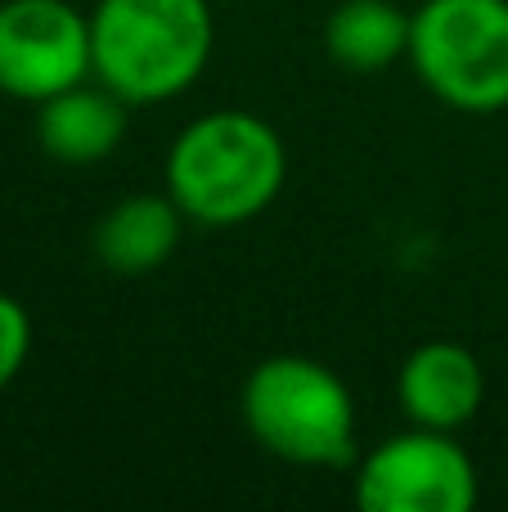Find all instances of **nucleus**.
I'll return each mask as SVG.
<instances>
[{
    "instance_id": "f257e3e1",
    "label": "nucleus",
    "mask_w": 508,
    "mask_h": 512,
    "mask_svg": "<svg viewBox=\"0 0 508 512\" xmlns=\"http://www.w3.org/2000/svg\"><path fill=\"white\" fill-rule=\"evenodd\" d=\"M284 176L288 153L279 131L243 108H221L189 122L162 167L167 194L207 230H230L261 216L279 198Z\"/></svg>"
},
{
    "instance_id": "f03ea898",
    "label": "nucleus",
    "mask_w": 508,
    "mask_h": 512,
    "mask_svg": "<svg viewBox=\"0 0 508 512\" xmlns=\"http://www.w3.org/2000/svg\"><path fill=\"white\" fill-rule=\"evenodd\" d=\"M216 45L207 0H99L90 14L95 77L126 104H167L203 77Z\"/></svg>"
},
{
    "instance_id": "7ed1b4c3",
    "label": "nucleus",
    "mask_w": 508,
    "mask_h": 512,
    "mask_svg": "<svg viewBox=\"0 0 508 512\" xmlns=\"http://www.w3.org/2000/svg\"><path fill=\"white\" fill-rule=\"evenodd\" d=\"M243 423L275 459L297 468H342L356 459V405L329 364L270 355L243 382Z\"/></svg>"
},
{
    "instance_id": "20e7f679",
    "label": "nucleus",
    "mask_w": 508,
    "mask_h": 512,
    "mask_svg": "<svg viewBox=\"0 0 508 512\" xmlns=\"http://www.w3.org/2000/svg\"><path fill=\"white\" fill-rule=\"evenodd\" d=\"M419 81L459 113L508 108V0H423L410 14Z\"/></svg>"
},
{
    "instance_id": "39448f33",
    "label": "nucleus",
    "mask_w": 508,
    "mask_h": 512,
    "mask_svg": "<svg viewBox=\"0 0 508 512\" xmlns=\"http://www.w3.org/2000/svg\"><path fill=\"white\" fill-rule=\"evenodd\" d=\"M356 504L365 512H468L477 504V463L455 432L387 436L360 459Z\"/></svg>"
},
{
    "instance_id": "423d86ee",
    "label": "nucleus",
    "mask_w": 508,
    "mask_h": 512,
    "mask_svg": "<svg viewBox=\"0 0 508 512\" xmlns=\"http://www.w3.org/2000/svg\"><path fill=\"white\" fill-rule=\"evenodd\" d=\"M95 72L90 18L68 0H5L0 5V90L45 104Z\"/></svg>"
},
{
    "instance_id": "0eeeda50",
    "label": "nucleus",
    "mask_w": 508,
    "mask_h": 512,
    "mask_svg": "<svg viewBox=\"0 0 508 512\" xmlns=\"http://www.w3.org/2000/svg\"><path fill=\"white\" fill-rule=\"evenodd\" d=\"M486 396L482 364L459 342H423L405 355L396 373V400L414 427L432 432H459L473 423Z\"/></svg>"
},
{
    "instance_id": "6e6552de",
    "label": "nucleus",
    "mask_w": 508,
    "mask_h": 512,
    "mask_svg": "<svg viewBox=\"0 0 508 512\" xmlns=\"http://www.w3.org/2000/svg\"><path fill=\"white\" fill-rule=\"evenodd\" d=\"M36 140L63 167H95L126 135V99L108 86H68L36 104Z\"/></svg>"
},
{
    "instance_id": "1a4fd4ad",
    "label": "nucleus",
    "mask_w": 508,
    "mask_h": 512,
    "mask_svg": "<svg viewBox=\"0 0 508 512\" xmlns=\"http://www.w3.org/2000/svg\"><path fill=\"white\" fill-rule=\"evenodd\" d=\"M189 216L171 194H131L113 203L95 225V261L113 274H153L180 248Z\"/></svg>"
},
{
    "instance_id": "9d476101",
    "label": "nucleus",
    "mask_w": 508,
    "mask_h": 512,
    "mask_svg": "<svg viewBox=\"0 0 508 512\" xmlns=\"http://www.w3.org/2000/svg\"><path fill=\"white\" fill-rule=\"evenodd\" d=\"M324 50L347 72H383L410 54V14L392 0H342L324 23Z\"/></svg>"
},
{
    "instance_id": "9b49d317",
    "label": "nucleus",
    "mask_w": 508,
    "mask_h": 512,
    "mask_svg": "<svg viewBox=\"0 0 508 512\" xmlns=\"http://www.w3.org/2000/svg\"><path fill=\"white\" fill-rule=\"evenodd\" d=\"M27 351H32V315L18 297L0 292V391L23 373Z\"/></svg>"
}]
</instances>
